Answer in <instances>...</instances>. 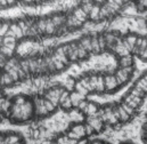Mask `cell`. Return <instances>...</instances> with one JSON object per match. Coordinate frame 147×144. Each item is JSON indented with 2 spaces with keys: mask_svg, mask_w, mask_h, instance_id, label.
<instances>
[{
  "mask_svg": "<svg viewBox=\"0 0 147 144\" xmlns=\"http://www.w3.org/2000/svg\"><path fill=\"white\" fill-rule=\"evenodd\" d=\"M104 85H105V89L106 90H114L117 86H119V82L115 78V75H106L104 77Z\"/></svg>",
  "mask_w": 147,
  "mask_h": 144,
  "instance_id": "6da1fadb",
  "label": "cell"
}]
</instances>
